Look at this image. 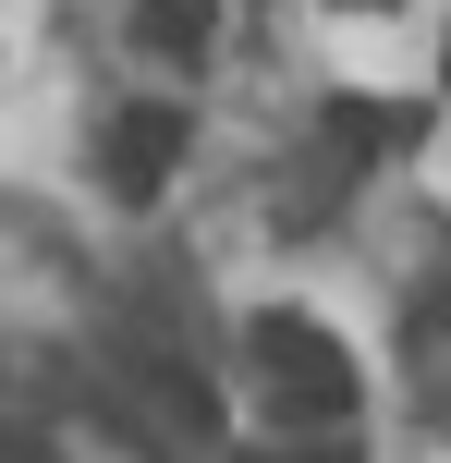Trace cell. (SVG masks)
Instances as JSON below:
<instances>
[{"instance_id": "277c9868", "label": "cell", "mask_w": 451, "mask_h": 463, "mask_svg": "<svg viewBox=\"0 0 451 463\" xmlns=\"http://www.w3.org/2000/svg\"><path fill=\"white\" fill-rule=\"evenodd\" d=\"M330 146H342V159H390V146H415V110H379V98H330Z\"/></svg>"}, {"instance_id": "52a82bcc", "label": "cell", "mask_w": 451, "mask_h": 463, "mask_svg": "<svg viewBox=\"0 0 451 463\" xmlns=\"http://www.w3.org/2000/svg\"><path fill=\"white\" fill-rule=\"evenodd\" d=\"M317 463H342V451H317Z\"/></svg>"}, {"instance_id": "6da1fadb", "label": "cell", "mask_w": 451, "mask_h": 463, "mask_svg": "<svg viewBox=\"0 0 451 463\" xmlns=\"http://www.w3.org/2000/svg\"><path fill=\"white\" fill-rule=\"evenodd\" d=\"M244 342H257L268 402H281L293 427H342V415H354V354H342L317 317H281V305H268V317L244 329Z\"/></svg>"}, {"instance_id": "8992f818", "label": "cell", "mask_w": 451, "mask_h": 463, "mask_svg": "<svg viewBox=\"0 0 451 463\" xmlns=\"http://www.w3.org/2000/svg\"><path fill=\"white\" fill-rule=\"evenodd\" d=\"M439 86H451V37H439Z\"/></svg>"}, {"instance_id": "3957f363", "label": "cell", "mask_w": 451, "mask_h": 463, "mask_svg": "<svg viewBox=\"0 0 451 463\" xmlns=\"http://www.w3.org/2000/svg\"><path fill=\"white\" fill-rule=\"evenodd\" d=\"M220 37V0H135V49L146 61H195Z\"/></svg>"}, {"instance_id": "5b68a950", "label": "cell", "mask_w": 451, "mask_h": 463, "mask_svg": "<svg viewBox=\"0 0 451 463\" xmlns=\"http://www.w3.org/2000/svg\"><path fill=\"white\" fill-rule=\"evenodd\" d=\"M330 13H390V0H330Z\"/></svg>"}, {"instance_id": "7a4b0ae2", "label": "cell", "mask_w": 451, "mask_h": 463, "mask_svg": "<svg viewBox=\"0 0 451 463\" xmlns=\"http://www.w3.org/2000/svg\"><path fill=\"white\" fill-rule=\"evenodd\" d=\"M171 171H183V110H171V98L122 110L110 122V195H159Z\"/></svg>"}]
</instances>
